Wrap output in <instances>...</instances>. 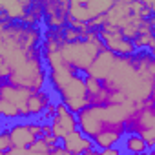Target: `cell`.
Listing matches in <instances>:
<instances>
[{
    "label": "cell",
    "instance_id": "cell-1",
    "mask_svg": "<svg viewBox=\"0 0 155 155\" xmlns=\"http://www.w3.org/2000/svg\"><path fill=\"white\" fill-rule=\"evenodd\" d=\"M137 106L139 104H133L130 101H126L122 104H90L75 115L77 130L82 131L90 139L99 135L102 130H111V128L124 130L128 119L137 110Z\"/></svg>",
    "mask_w": 155,
    "mask_h": 155
},
{
    "label": "cell",
    "instance_id": "cell-2",
    "mask_svg": "<svg viewBox=\"0 0 155 155\" xmlns=\"http://www.w3.org/2000/svg\"><path fill=\"white\" fill-rule=\"evenodd\" d=\"M6 82H9L13 86H18V88L31 90V91H38V90L46 88L48 73H46V66H44V60H42L40 48L31 49L28 58L8 73Z\"/></svg>",
    "mask_w": 155,
    "mask_h": 155
},
{
    "label": "cell",
    "instance_id": "cell-3",
    "mask_svg": "<svg viewBox=\"0 0 155 155\" xmlns=\"http://www.w3.org/2000/svg\"><path fill=\"white\" fill-rule=\"evenodd\" d=\"M104 49L101 38H99V33L97 31H88L84 35L82 40H77V42H64L62 48H60V57L62 60L77 73H82L86 75L88 68L91 66L93 58L97 57V53Z\"/></svg>",
    "mask_w": 155,
    "mask_h": 155
},
{
    "label": "cell",
    "instance_id": "cell-4",
    "mask_svg": "<svg viewBox=\"0 0 155 155\" xmlns=\"http://www.w3.org/2000/svg\"><path fill=\"white\" fill-rule=\"evenodd\" d=\"M124 130L140 135L144 139V142L148 144V148L153 150V146H155V111H153V99H148L146 102H142V104L137 106V110L128 119Z\"/></svg>",
    "mask_w": 155,
    "mask_h": 155
},
{
    "label": "cell",
    "instance_id": "cell-5",
    "mask_svg": "<svg viewBox=\"0 0 155 155\" xmlns=\"http://www.w3.org/2000/svg\"><path fill=\"white\" fill-rule=\"evenodd\" d=\"M111 4V0H71L68 4V22L88 24L93 18L106 15Z\"/></svg>",
    "mask_w": 155,
    "mask_h": 155
},
{
    "label": "cell",
    "instance_id": "cell-6",
    "mask_svg": "<svg viewBox=\"0 0 155 155\" xmlns=\"http://www.w3.org/2000/svg\"><path fill=\"white\" fill-rule=\"evenodd\" d=\"M6 131H8L11 148L26 150L37 139L42 137V124L37 120H18V122L11 124Z\"/></svg>",
    "mask_w": 155,
    "mask_h": 155
},
{
    "label": "cell",
    "instance_id": "cell-7",
    "mask_svg": "<svg viewBox=\"0 0 155 155\" xmlns=\"http://www.w3.org/2000/svg\"><path fill=\"white\" fill-rule=\"evenodd\" d=\"M97 33H99V38H101L104 49H108L115 57H133L137 53V49L133 48L131 40H126L117 28L102 26Z\"/></svg>",
    "mask_w": 155,
    "mask_h": 155
},
{
    "label": "cell",
    "instance_id": "cell-8",
    "mask_svg": "<svg viewBox=\"0 0 155 155\" xmlns=\"http://www.w3.org/2000/svg\"><path fill=\"white\" fill-rule=\"evenodd\" d=\"M68 0L42 2V24L46 29H62L68 24Z\"/></svg>",
    "mask_w": 155,
    "mask_h": 155
},
{
    "label": "cell",
    "instance_id": "cell-9",
    "mask_svg": "<svg viewBox=\"0 0 155 155\" xmlns=\"http://www.w3.org/2000/svg\"><path fill=\"white\" fill-rule=\"evenodd\" d=\"M49 126H51L53 137H57V139L60 140V139H64L68 133H71V131L77 130V117H75V113H71V111L58 101L57 106H55V115H53L51 120H49Z\"/></svg>",
    "mask_w": 155,
    "mask_h": 155
},
{
    "label": "cell",
    "instance_id": "cell-10",
    "mask_svg": "<svg viewBox=\"0 0 155 155\" xmlns=\"http://www.w3.org/2000/svg\"><path fill=\"white\" fill-rule=\"evenodd\" d=\"M33 91L31 90H26V88H18V86H13L9 82H2V86H0V99H4L11 104H15L22 115L24 120H28V99Z\"/></svg>",
    "mask_w": 155,
    "mask_h": 155
},
{
    "label": "cell",
    "instance_id": "cell-11",
    "mask_svg": "<svg viewBox=\"0 0 155 155\" xmlns=\"http://www.w3.org/2000/svg\"><path fill=\"white\" fill-rule=\"evenodd\" d=\"M60 146H62L68 153H71V155H84V153L95 150L93 140H91L90 137H86V135H84L82 131H79V130H75V131L68 133L64 139H60Z\"/></svg>",
    "mask_w": 155,
    "mask_h": 155
},
{
    "label": "cell",
    "instance_id": "cell-12",
    "mask_svg": "<svg viewBox=\"0 0 155 155\" xmlns=\"http://www.w3.org/2000/svg\"><path fill=\"white\" fill-rule=\"evenodd\" d=\"M115 60H117V57H115L113 53H110L108 49H101V51L97 53V57L93 58L91 66L88 68L86 75H88V77H93V79H97V81L102 82L106 77L110 75V71H111Z\"/></svg>",
    "mask_w": 155,
    "mask_h": 155
},
{
    "label": "cell",
    "instance_id": "cell-13",
    "mask_svg": "<svg viewBox=\"0 0 155 155\" xmlns=\"http://www.w3.org/2000/svg\"><path fill=\"white\" fill-rule=\"evenodd\" d=\"M53 102V95H51V90H38V91H33L28 99V120H37L42 111Z\"/></svg>",
    "mask_w": 155,
    "mask_h": 155
},
{
    "label": "cell",
    "instance_id": "cell-14",
    "mask_svg": "<svg viewBox=\"0 0 155 155\" xmlns=\"http://www.w3.org/2000/svg\"><path fill=\"white\" fill-rule=\"evenodd\" d=\"M119 148L122 153H130V155H140L150 150L148 144L144 142V139L133 131H124V135L119 142Z\"/></svg>",
    "mask_w": 155,
    "mask_h": 155
},
{
    "label": "cell",
    "instance_id": "cell-15",
    "mask_svg": "<svg viewBox=\"0 0 155 155\" xmlns=\"http://www.w3.org/2000/svg\"><path fill=\"white\" fill-rule=\"evenodd\" d=\"M31 4H33L31 0H24V2L22 0H9V2H2V0H0V9L6 13L9 22H18L20 24L26 11L31 8Z\"/></svg>",
    "mask_w": 155,
    "mask_h": 155
},
{
    "label": "cell",
    "instance_id": "cell-16",
    "mask_svg": "<svg viewBox=\"0 0 155 155\" xmlns=\"http://www.w3.org/2000/svg\"><path fill=\"white\" fill-rule=\"evenodd\" d=\"M122 135H124V130L122 128H111V130H102L91 140H93V144H95L97 150H108V148L119 146Z\"/></svg>",
    "mask_w": 155,
    "mask_h": 155
},
{
    "label": "cell",
    "instance_id": "cell-17",
    "mask_svg": "<svg viewBox=\"0 0 155 155\" xmlns=\"http://www.w3.org/2000/svg\"><path fill=\"white\" fill-rule=\"evenodd\" d=\"M42 2H33L31 8L26 11L24 18L20 20V24L28 28H38V24H42Z\"/></svg>",
    "mask_w": 155,
    "mask_h": 155
},
{
    "label": "cell",
    "instance_id": "cell-18",
    "mask_svg": "<svg viewBox=\"0 0 155 155\" xmlns=\"http://www.w3.org/2000/svg\"><path fill=\"white\" fill-rule=\"evenodd\" d=\"M84 35H86V33H82V31H79V29H75V28H71V26H64V28H62V38H64L66 44H68V42L82 40Z\"/></svg>",
    "mask_w": 155,
    "mask_h": 155
},
{
    "label": "cell",
    "instance_id": "cell-19",
    "mask_svg": "<svg viewBox=\"0 0 155 155\" xmlns=\"http://www.w3.org/2000/svg\"><path fill=\"white\" fill-rule=\"evenodd\" d=\"M122 151H120V148L119 146H115V148H108V150H91V151H88V153H84V155H120Z\"/></svg>",
    "mask_w": 155,
    "mask_h": 155
},
{
    "label": "cell",
    "instance_id": "cell-20",
    "mask_svg": "<svg viewBox=\"0 0 155 155\" xmlns=\"http://www.w3.org/2000/svg\"><path fill=\"white\" fill-rule=\"evenodd\" d=\"M11 150V142H9V137H8V131L6 130H0V151L6 153Z\"/></svg>",
    "mask_w": 155,
    "mask_h": 155
},
{
    "label": "cell",
    "instance_id": "cell-21",
    "mask_svg": "<svg viewBox=\"0 0 155 155\" xmlns=\"http://www.w3.org/2000/svg\"><path fill=\"white\" fill-rule=\"evenodd\" d=\"M49 155H71V153H68V151H66V150H64V148L58 144V146H57V148H55V150L49 153Z\"/></svg>",
    "mask_w": 155,
    "mask_h": 155
},
{
    "label": "cell",
    "instance_id": "cell-22",
    "mask_svg": "<svg viewBox=\"0 0 155 155\" xmlns=\"http://www.w3.org/2000/svg\"><path fill=\"white\" fill-rule=\"evenodd\" d=\"M140 155H153V150H148V151H144V153H140Z\"/></svg>",
    "mask_w": 155,
    "mask_h": 155
},
{
    "label": "cell",
    "instance_id": "cell-23",
    "mask_svg": "<svg viewBox=\"0 0 155 155\" xmlns=\"http://www.w3.org/2000/svg\"><path fill=\"white\" fill-rule=\"evenodd\" d=\"M120 155H130V153H120Z\"/></svg>",
    "mask_w": 155,
    "mask_h": 155
},
{
    "label": "cell",
    "instance_id": "cell-24",
    "mask_svg": "<svg viewBox=\"0 0 155 155\" xmlns=\"http://www.w3.org/2000/svg\"><path fill=\"white\" fill-rule=\"evenodd\" d=\"M0 155H4V153H2V151H0Z\"/></svg>",
    "mask_w": 155,
    "mask_h": 155
}]
</instances>
